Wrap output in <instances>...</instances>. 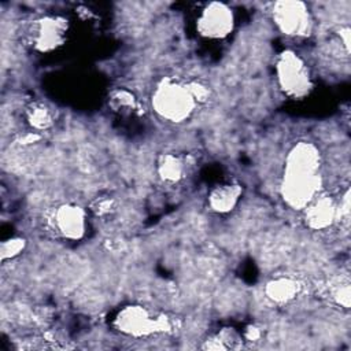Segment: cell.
Instances as JSON below:
<instances>
[{
    "label": "cell",
    "mask_w": 351,
    "mask_h": 351,
    "mask_svg": "<svg viewBox=\"0 0 351 351\" xmlns=\"http://www.w3.org/2000/svg\"><path fill=\"white\" fill-rule=\"evenodd\" d=\"M26 241L22 237H11L8 240H4L0 247V254H1V261H7L11 258H15L25 250Z\"/></svg>",
    "instance_id": "obj_14"
},
{
    "label": "cell",
    "mask_w": 351,
    "mask_h": 351,
    "mask_svg": "<svg viewBox=\"0 0 351 351\" xmlns=\"http://www.w3.org/2000/svg\"><path fill=\"white\" fill-rule=\"evenodd\" d=\"M303 210L306 225L313 230L326 229L337 219V204L326 195L318 193Z\"/></svg>",
    "instance_id": "obj_8"
},
{
    "label": "cell",
    "mask_w": 351,
    "mask_h": 351,
    "mask_svg": "<svg viewBox=\"0 0 351 351\" xmlns=\"http://www.w3.org/2000/svg\"><path fill=\"white\" fill-rule=\"evenodd\" d=\"M52 226L62 237L80 240L86 230V213L78 204H60L52 214Z\"/></svg>",
    "instance_id": "obj_7"
},
{
    "label": "cell",
    "mask_w": 351,
    "mask_h": 351,
    "mask_svg": "<svg viewBox=\"0 0 351 351\" xmlns=\"http://www.w3.org/2000/svg\"><path fill=\"white\" fill-rule=\"evenodd\" d=\"M63 23L58 18H43L37 22L33 40L41 51H49L62 43Z\"/></svg>",
    "instance_id": "obj_10"
},
{
    "label": "cell",
    "mask_w": 351,
    "mask_h": 351,
    "mask_svg": "<svg viewBox=\"0 0 351 351\" xmlns=\"http://www.w3.org/2000/svg\"><path fill=\"white\" fill-rule=\"evenodd\" d=\"M114 328L130 337H145L170 329V321L166 315L154 314L140 304L123 306L112 321Z\"/></svg>",
    "instance_id": "obj_3"
},
{
    "label": "cell",
    "mask_w": 351,
    "mask_h": 351,
    "mask_svg": "<svg viewBox=\"0 0 351 351\" xmlns=\"http://www.w3.org/2000/svg\"><path fill=\"white\" fill-rule=\"evenodd\" d=\"M158 174L159 177L169 184L178 182L185 173V163L181 156L173 152L163 154L158 160Z\"/></svg>",
    "instance_id": "obj_12"
},
{
    "label": "cell",
    "mask_w": 351,
    "mask_h": 351,
    "mask_svg": "<svg viewBox=\"0 0 351 351\" xmlns=\"http://www.w3.org/2000/svg\"><path fill=\"white\" fill-rule=\"evenodd\" d=\"M273 21L285 36L303 37L311 32V18L302 1H277L273 7Z\"/></svg>",
    "instance_id": "obj_5"
},
{
    "label": "cell",
    "mask_w": 351,
    "mask_h": 351,
    "mask_svg": "<svg viewBox=\"0 0 351 351\" xmlns=\"http://www.w3.org/2000/svg\"><path fill=\"white\" fill-rule=\"evenodd\" d=\"M234 26V15L232 8L223 3H208L196 19L197 33L206 38H225Z\"/></svg>",
    "instance_id": "obj_6"
},
{
    "label": "cell",
    "mask_w": 351,
    "mask_h": 351,
    "mask_svg": "<svg viewBox=\"0 0 351 351\" xmlns=\"http://www.w3.org/2000/svg\"><path fill=\"white\" fill-rule=\"evenodd\" d=\"M26 121L32 126V129L41 132L52 125L53 117L51 110L45 104L34 103L26 110Z\"/></svg>",
    "instance_id": "obj_13"
},
{
    "label": "cell",
    "mask_w": 351,
    "mask_h": 351,
    "mask_svg": "<svg viewBox=\"0 0 351 351\" xmlns=\"http://www.w3.org/2000/svg\"><path fill=\"white\" fill-rule=\"evenodd\" d=\"M265 293L274 303H287L293 300L299 293V284L292 277L280 276L266 282Z\"/></svg>",
    "instance_id": "obj_11"
},
{
    "label": "cell",
    "mask_w": 351,
    "mask_h": 351,
    "mask_svg": "<svg viewBox=\"0 0 351 351\" xmlns=\"http://www.w3.org/2000/svg\"><path fill=\"white\" fill-rule=\"evenodd\" d=\"M262 336V332H261V328H258L256 325H250L247 326L245 332H244V337L245 340L248 341H258Z\"/></svg>",
    "instance_id": "obj_17"
},
{
    "label": "cell",
    "mask_w": 351,
    "mask_h": 351,
    "mask_svg": "<svg viewBox=\"0 0 351 351\" xmlns=\"http://www.w3.org/2000/svg\"><path fill=\"white\" fill-rule=\"evenodd\" d=\"M319 151L313 143L300 141L289 149L281 182V193L289 207L303 210L319 193Z\"/></svg>",
    "instance_id": "obj_1"
},
{
    "label": "cell",
    "mask_w": 351,
    "mask_h": 351,
    "mask_svg": "<svg viewBox=\"0 0 351 351\" xmlns=\"http://www.w3.org/2000/svg\"><path fill=\"white\" fill-rule=\"evenodd\" d=\"M136 99L132 92L126 89H118L115 90L110 97V104L112 108L121 111V110H133L134 108Z\"/></svg>",
    "instance_id": "obj_15"
},
{
    "label": "cell",
    "mask_w": 351,
    "mask_h": 351,
    "mask_svg": "<svg viewBox=\"0 0 351 351\" xmlns=\"http://www.w3.org/2000/svg\"><path fill=\"white\" fill-rule=\"evenodd\" d=\"M243 188L237 182H223L214 186L207 197L208 206L218 214L230 213L239 203Z\"/></svg>",
    "instance_id": "obj_9"
},
{
    "label": "cell",
    "mask_w": 351,
    "mask_h": 351,
    "mask_svg": "<svg viewBox=\"0 0 351 351\" xmlns=\"http://www.w3.org/2000/svg\"><path fill=\"white\" fill-rule=\"evenodd\" d=\"M151 103L154 111L162 119L173 123L186 121L197 106L188 84H181L169 78L156 85Z\"/></svg>",
    "instance_id": "obj_2"
},
{
    "label": "cell",
    "mask_w": 351,
    "mask_h": 351,
    "mask_svg": "<svg viewBox=\"0 0 351 351\" xmlns=\"http://www.w3.org/2000/svg\"><path fill=\"white\" fill-rule=\"evenodd\" d=\"M333 298L340 306H343L344 308H348V306H350V287H348V284L339 285L336 288V291L333 292Z\"/></svg>",
    "instance_id": "obj_16"
},
{
    "label": "cell",
    "mask_w": 351,
    "mask_h": 351,
    "mask_svg": "<svg viewBox=\"0 0 351 351\" xmlns=\"http://www.w3.org/2000/svg\"><path fill=\"white\" fill-rule=\"evenodd\" d=\"M280 89L292 99H302L313 88L311 75L304 60L293 51H284L276 63Z\"/></svg>",
    "instance_id": "obj_4"
}]
</instances>
